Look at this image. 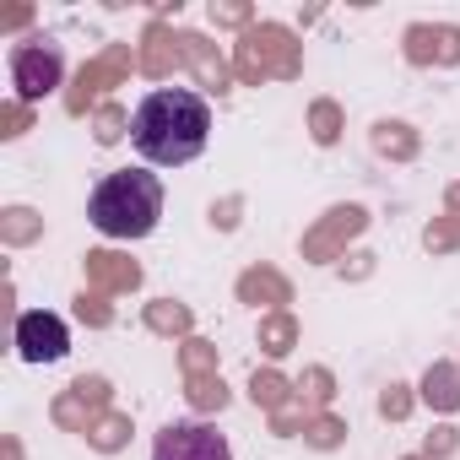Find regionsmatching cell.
Instances as JSON below:
<instances>
[{
  "label": "cell",
  "instance_id": "obj_1",
  "mask_svg": "<svg viewBox=\"0 0 460 460\" xmlns=\"http://www.w3.org/2000/svg\"><path fill=\"white\" fill-rule=\"evenodd\" d=\"M130 141L157 168H184L211 141V103L190 87H157L130 114Z\"/></svg>",
  "mask_w": 460,
  "mask_h": 460
},
{
  "label": "cell",
  "instance_id": "obj_3",
  "mask_svg": "<svg viewBox=\"0 0 460 460\" xmlns=\"http://www.w3.org/2000/svg\"><path fill=\"white\" fill-rule=\"evenodd\" d=\"M152 460H234V444L211 422H173L157 433Z\"/></svg>",
  "mask_w": 460,
  "mask_h": 460
},
{
  "label": "cell",
  "instance_id": "obj_2",
  "mask_svg": "<svg viewBox=\"0 0 460 460\" xmlns=\"http://www.w3.org/2000/svg\"><path fill=\"white\" fill-rule=\"evenodd\" d=\"M163 217V179L146 168L103 173L87 195V222L103 239H146Z\"/></svg>",
  "mask_w": 460,
  "mask_h": 460
},
{
  "label": "cell",
  "instance_id": "obj_4",
  "mask_svg": "<svg viewBox=\"0 0 460 460\" xmlns=\"http://www.w3.org/2000/svg\"><path fill=\"white\" fill-rule=\"evenodd\" d=\"M66 352H71V331H66L60 314L28 309V314L17 320V358H22V363H60Z\"/></svg>",
  "mask_w": 460,
  "mask_h": 460
},
{
  "label": "cell",
  "instance_id": "obj_5",
  "mask_svg": "<svg viewBox=\"0 0 460 460\" xmlns=\"http://www.w3.org/2000/svg\"><path fill=\"white\" fill-rule=\"evenodd\" d=\"M55 76H60V55L55 49H22L17 55V87L28 93V98H39V93H49L55 87Z\"/></svg>",
  "mask_w": 460,
  "mask_h": 460
}]
</instances>
